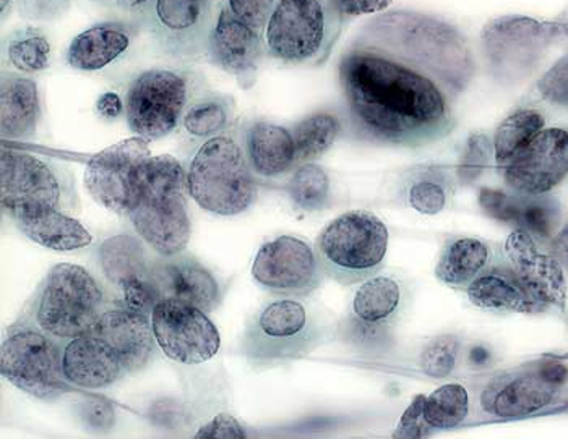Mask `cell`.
<instances>
[{
	"instance_id": "cell-1",
	"label": "cell",
	"mask_w": 568,
	"mask_h": 439,
	"mask_svg": "<svg viewBox=\"0 0 568 439\" xmlns=\"http://www.w3.org/2000/svg\"><path fill=\"white\" fill-rule=\"evenodd\" d=\"M471 42L433 13H378L354 34L338 73L353 132L369 142L426 146L454 132L475 79Z\"/></svg>"
},
{
	"instance_id": "cell-2",
	"label": "cell",
	"mask_w": 568,
	"mask_h": 439,
	"mask_svg": "<svg viewBox=\"0 0 568 439\" xmlns=\"http://www.w3.org/2000/svg\"><path fill=\"white\" fill-rule=\"evenodd\" d=\"M185 174L192 200L200 208L219 216H237L257 198L244 136L237 130H226L203 142L189 160Z\"/></svg>"
},
{
	"instance_id": "cell-3",
	"label": "cell",
	"mask_w": 568,
	"mask_h": 439,
	"mask_svg": "<svg viewBox=\"0 0 568 439\" xmlns=\"http://www.w3.org/2000/svg\"><path fill=\"white\" fill-rule=\"evenodd\" d=\"M187 174L170 154L150 160L145 182L129 213L136 234L161 256L185 251L191 241Z\"/></svg>"
},
{
	"instance_id": "cell-4",
	"label": "cell",
	"mask_w": 568,
	"mask_h": 439,
	"mask_svg": "<svg viewBox=\"0 0 568 439\" xmlns=\"http://www.w3.org/2000/svg\"><path fill=\"white\" fill-rule=\"evenodd\" d=\"M346 21L333 0H278L263 31L266 55L286 67L324 65Z\"/></svg>"
},
{
	"instance_id": "cell-5",
	"label": "cell",
	"mask_w": 568,
	"mask_h": 439,
	"mask_svg": "<svg viewBox=\"0 0 568 439\" xmlns=\"http://www.w3.org/2000/svg\"><path fill=\"white\" fill-rule=\"evenodd\" d=\"M106 310L100 284L82 266H54L37 290L27 316L59 343L90 335Z\"/></svg>"
},
{
	"instance_id": "cell-6",
	"label": "cell",
	"mask_w": 568,
	"mask_h": 439,
	"mask_svg": "<svg viewBox=\"0 0 568 439\" xmlns=\"http://www.w3.org/2000/svg\"><path fill=\"white\" fill-rule=\"evenodd\" d=\"M387 226L371 211H348L321 232L315 253L329 279L353 286L374 276L388 252Z\"/></svg>"
},
{
	"instance_id": "cell-7",
	"label": "cell",
	"mask_w": 568,
	"mask_h": 439,
	"mask_svg": "<svg viewBox=\"0 0 568 439\" xmlns=\"http://www.w3.org/2000/svg\"><path fill=\"white\" fill-rule=\"evenodd\" d=\"M197 79L192 70L153 67L132 80L125 94L129 126L146 142L164 139L181 125L182 115L195 100Z\"/></svg>"
},
{
	"instance_id": "cell-8",
	"label": "cell",
	"mask_w": 568,
	"mask_h": 439,
	"mask_svg": "<svg viewBox=\"0 0 568 439\" xmlns=\"http://www.w3.org/2000/svg\"><path fill=\"white\" fill-rule=\"evenodd\" d=\"M0 202L7 214L23 208H79L75 181L58 161L20 150H2Z\"/></svg>"
},
{
	"instance_id": "cell-9",
	"label": "cell",
	"mask_w": 568,
	"mask_h": 439,
	"mask_svg": "<svg viewBox=\"0 0 568 439\" xmlns=\"http://www.w3.org/2000/svg\"><path fill=\"white\" fill-rule=\"evenodd\" d=\"M564 38L556 21L526 16H504L490 20L481 33L487 69L504 83L521 82L545 58L547 49Z\"/></svg>"
},
{
	"instance_id": "cell-10",
	"label": "cell",
	"mask_w": 568,
	"mask_h": 439,
	"mask_svg": "<svg viewBox=\"0 0 568 439\" xmlns=\"http://www.w3.org/2000/svg\"><path fill=\"white\" fill-rule=\"evenodd\" d=\"M0 371L16 388L38 399H54L67 391L62 346L27 316L3 337Z\"/></svg>"
},
{
	"instance_id": "cell-11",
	"label": "cell",
	"mask_w": 568,
	"mask_h": 439,
	"mask_svg": "<svg viewBox=\"0 0 568 439\" xmlns=\"http://www.w3.org/2000/svg\"><path fill=\"white\" fill-rule=\"evenodd\" d=\"M221 0H153L142 34L163 58L178 62L209 58Z\"/></svg>"
},
{
	"instance_id": "cell-12",
	"label": "cell",
	"mask_w": 568,
	"mask_h": 439,
	"mask_svg": "<svg viewBox=\"0 0 568 439\" xmlns=\"http://www.w3.org/2000/svg\"><path fill=\"white\" fill-rule=\"evenodd\" d=\"M322 340L306 305L293 298L273 300L251 319L244 335V353L252 364L270 365L311 353Z\"/></svg>"
},
{
	"instance_id": "cell-13",
	"label": "cell",
	"mask_w": 568,
	"mask_h": 439,
	"mask_svg": "<svg viewBox=\"0 0 568 439\" xmlns=\"http://www.w3.org/2000/svg\"><path fill=\"white\" fill-rule=\"evenodd\" d=\"M568 381V368L560 361L536 365L497 375L484 386L479 406L496 419H520L541 412L559 399Z\"/></svg>"
},
{
	"instance_id": "cell-14",
	"label": "cell",
	"mask_w": 568,
	"mask_h": 439,
	"mask_svg": "<svg viewBox=\"0 0 568 439\" xmlns=\"http://www.w3.org/2000/svg\"><path fill=\"white\" fill-rule=\"evenodd\" d=\"M152 157L149 142L142 136L122 140L91 157L85 169V187L104 208L129 216Z\"/></svg>"
},
{
	"instance_id": "cell-15",
	"label": "cell",
	"mask_w": 568,
	"mask_h": 439,
	"mask_svg": "<svg viewBox=\"0 0 568 439\" xmlns=\"http://www.w3.org/2000/svg\"><path fill=\"white\" fill-rule=\"evenodd\" d=\"M154 339L164 356L200 365L219 354L221 337L206 312L175 298H161L152 314Z\"/></svg>"
},
{
	"instance_id": "cell-16",
	"label": "cell",
	"mask_w": 568,
	"mask_h": 439,
	"mask_svg": "<svg viewBox=\"0 0 568 439\" xmlns=\"http://www.w3.org/2000/svg\"><path fill=\"white\" fill-rule=\"evenodd\" d=\"M252 276L270 294L300 298L321 287L324 272L315 248L306 241L282 235L262 245L252 265Z\"/></svg>"
},
{
	"instance_id": "cell-17",
	"label": "cell",
	"mask_w": 568,
	"mask_h": 439,
	"mask_svg": "<svg viewBox=\"0 0 568 439\" xmlns=\"http://www.w3.org/2000/svg\"><path fill=\"white\" fill-rule=\"evenodd\" d=\"M503 169L507 187L521 195H546L568 175V132L545 129Z\"/></svg>"
},
{
	"instance_id": "cell-18",
	"label": "cell",
	"mask_w": 568,
	"mask_h": 439,
	"mask_svg": "<svg viewBox=\"0 0 568 439\" xmlns=\"http://www.w3.org/2000/svg\"><path fill=\"white\" fill-rule=\"evenodd\" d=\"M508 268L529 297L542 308L564 310L567 304V279L562 263L554 255L539 251L536 238L517 229L508 235L504 245Z\"/></svg>"
},
{
	"instance_id": "cell-19",
	"label": "cell",
	"mask_w": 568,
	"mask_h": 439,
	"mask_svg": "<svg viewBox=\"0 0 568 439\" xmlns=\"http://www.w3.org/2000/svg\"><path fill=\"white\" fill-rule=\"evenodd\" d=\"M265 55L263 34L234 19L224 7H220L210 37V62L233 75L241 88L251 90L257 82L258 70Z\"/></svg>"
},
{
	"instance_id": "cell-20",
	"label": "cell",
	"mask_w": 568,
	"mask_h": 439,
	"mask_svg": "<svg viewBox=\"0 0 568 439\" xmlns=\"http://www.w3.org/2000/svg\"><path fill=\"white\" fill-rule=\"evenodd\" d=\"M402 284L390 276L363 280L353 298L351 337L359 344H378L388 337L390 325L402 310Z\"/></svg>"
},
{
	"instance_id": "cell-21",
	"label": "cell",
	"mask_w": 568,
	"mask_h": 439,
	"mask_svg": "<svg viewBox=\"0 0 568 439\" xmlns=\"http://www.w3.org/2000/svg\"><path fill=\"white\" fill-rule=\"evenodd\" d=\"M93 333L118 354L128 374L145 367L153 356L156 339L152 318L131 310L125 304L106 307Z\"/></svg>"
},
{
	"instance_id": "cell-22",
	"label": "cell",
	"mask_w": 568,
	"mask_h": 439,
	"mask_svg": "<svg viewBox=\"0 0 568 439\" xmlns=\"http://www.w3.org/2000/svg\"><path fill=\"white\" fill-rule=\"evenodd\" d=\"M478 200L487 216L528 232L539 241L552 238L559 224V205L545 195H521L517 192L483 188Z\"/></svg>"
},
{
	"instance_id": "cell-23",
	"label": "cell",
	"mask_w": 568,
	"mask_h": 439,
	"mask_svg": "<svg viewBox=\"0 0 568 439\" xmlns=\"http://www.w3.org/2000/svg\"><path fill=\"white\" fill-rule=\"evenodd\" d=\"M153 277L163 298H175L203 312H213L220 305L219 280L191 256H163L153 263Z\"/></svg>"
},
{
	"instance_id": "cell-24",
	"label": "cell",
	"mask_w": 568,
	"mask_h": 439,
	"mask_svg": "<svg viewBox=\"0 0 568 439\" xmlns=\"http://www.w3.org/2000/svg\"><path fill=\"white\" fill-rule=\"evenodd\" d=\"M62 370L69 385L85 389L108 388L125 374L118 354L94 333L64 343Z\"/></svg>"
},
{
	"instance_id": "cell-25",
	"label": "cell",
	"mask_w": 568,
	"mask_h": 439,
	"mask_svg": "<svg viewBox=\"0 0 568 439\" xmlns=\"http://www.w3.org/2000/svg\"><path fill=\"white\" fill-rule=\"evenodd\" d=\"M43 118L40 84L24 73L2 70L0 79V132L6 140H31Z\"/></svg>"
},
{
	"instance_id": "cell-26",
	"label": "cell",
	"mask_w": 568,
	"mask_h": 439,
	"mask_svg": "<svg viewBox=\"0 0 568 439\" xmlns=\"http://www.w3.org/2000/svg\"><path fill=\"white\" fill-rule=\"evenodd\" d=\"M139 34V30L124 21L93 24L73 38L67 49L65 61L72 69L98 72L124 58Z\"/></svg>"
},
{
	"instance_id": "cell-27",
	"label": "cell",
	"mask_w": 568,
	"mask_h": 439,
	"mask_svg": "<svg viewBox=\"0 0 568 439\" xmlns=\"http://www.w3.org/2000/svg\"><path fill=\"white\" fill-rule=\"evenodd\" d=\"M245 156L255 177L275 181L296 169L297 153L293 130L268 121L252 122L242 133Z\"/></svg>"
},
{
	"instance_id": "cell-28",
	"label": "cell",
	"mask_w": 568,
	"mask_h": 439,
	"mask_svg": "<svg viewBox=\"0 0 568 439\" xmlns=\"http://www.w3.org/2000/svg\"><path fill=\"white\" fill-rule=\"evenodd\" d=\"M9 216L30 241L49 251H80L93 242L90 232L79 221L67 216L64 211L23 208L13 211Z\"/></svg>"
},
{
	"instance_id": "cell-29",
	"label": "cell",
	"mask_w": 568,
	"mask_h": 439,
	"mask_svg": "<svg viewBox=\"0 0 568 439\" xmlns=\"http://www.w3.org/2000/svg\"><path fill=\"white\" fill-rule=\"evenodd\" d=\"M469 302L483 310L535 314L545 312L521 286L514 272L505 266H489L466 287Z\"/></svg>"
},
{
	"instance_id": "cell-30",
	"label": "cell",
	"mask_w": 568,
	"mask_h": 439,
	"mask_svg": "<svg viewBox=\"0 0 568 439\" xmlns=\"http://www.w3.org/2000/svg\"><path fill=\"white\" fill-rule=\"evenodd\" d=\"M489 245L479 238H455L442 252L436 266V276L445 286L466 289L476 277L490 266Z\"/></svg>"
},
{
	"instance_id": "cell-31",
	"label": "cell",
	"mask_w": 568,
	"mask_h": 439,
	"mask_svg": "<svg viewBox=\"0 0 568 439\" xmlns=\"http://www.w3.org/2000/svg\"><path fill=\"white\" fill-rule=\"evenodd\" d=\"M52 55H54L52 42L40 27L24 24L3 34V69L10 67L13 72L34 75L51 67Z\"/></svg>"
},
{
	"instance_id": "cell-32",
	"label": "cell",
	"mask_w": 568,
	"mask_h": 439,
	"mask_svg": "<svg viewBox=\"0 0 568 439\" xmlns=\"http://www.w3.org/2000/svg\"><path fill=\"white\" fill-rule=\"evenodd\" d=\"M101 266L108 279L118 287L128 286L143 277L153 276V265L149 262L142 244L128 234L108 238L100 248Z\"/></svg>"
},
{
	"instance_id": "cell-33",
	"label": "cell",
	"mask_w": 568,
	"mask_h": 439,
	"mask_svg": "<svg viewBox=\"0 0 568 439\" xmlns=\"http://www.w3.org/2000/svg\"><path fill=\"white\" fill-rule=\"evenodd\" d=\"M234 121L233 98L224 94H202L195 98L182 115L181 126L192 140H206L231 129Z\"/></svg>"
},
{
	"instance_id": "cell-34",
	"label": "cell",
	"mask_w": 568,
	"mask_h": 439,
	"mask_svg": "<svg viewBox=\"0 0 568 439\" xmlns=\"http://www.w3.org/2000/svg\"><path fill=\"white\" fill-rule=\"evenodd\" d=\"M546 129V119L536 109H518L497 126L494 135V160L499 167L514 160L525 146Z\"/></svg>"
},
{
	"instance_id": "cell-35",
	"label": "cell",
	"mask_w": 568,
	"mask_h": 439,
	"mask_svg": "<svg viewBox=\"0 0 568 439\" xmlns=\"http://www.w3.org/2000/svg\"><path fill=\"white\" fill-rule=\"evenodd\" d=\"M342 121L332 112H315L293 129L297 163L318 160L333 146L342 133Z\"/></svg>"
},
{
	"instance_id": "cell-36",
	"label": "cell",
	"mask_w": 568,
	"mask_h": 439,
	"mask_svg": "<svg viewBox=\"0 0 568 439\" xmlns=\"http://www.w3.org/2000/svg\"><path fill=\"white\" fill-rule=\"evenodd\" d=\"M471 409L468 389L458 382L440 386L424 400V420L429 430H450L468 419Z\"/></svg>"
},
{
	"instance_id": "cell-37",
	"label": "cell",
	"mask_w": 568,
	"mask_h": 439,
	"mask_svg": "<svg viewBox=\"0 0 568 439\" xmlns=\"http://www.w3.org/2000/svg\"><path fill=\"white\" fill-rule=\"evenodd\" d=\"M286 190L294 205L308 213L324 210L329 202L328 174L314 163L301 164L293 171Z\"/></svg>"
},
{
	"instance_id": "cell-38",
	"label": "cell",
	"mask_w": 568,
	"mask_h": 439,
	"mask_svg": "<svg viewBox=\"0 0 568 439\" xmlns=\"http://www.w3.org/2000/svg\"><path fill=\"white\" fill-rule=\"evenodd\" d=\"M447 181L440 172L429 171L417 175L408 188V203L417 213L434 216L442 213L448 205Z\"/></svg>"
},
{
	"instance_id": "cell-39",
	"label": "cell",
	"mask_w": 568,
	"mask_h": 439,
	"mask_svg": "<svg viewBox=\"0 0 568 439\" xmlns=\"http://www.w3.org/2000/svg\"><path fill=\"white\" fill-rule=\"evenodd\" d=\"M459 340L455 336H440L430 340L420 354L424 374L433 378H447L457 368Z\"/></svg>"
},
{
	"instance_id": "cell-40",
	"label": "cell",
	"mask_w": 568,
	"mask_h": 439,
	"mask_svg": "<svg viewBox=\"0 0 568 439\" xmlns=\"http://www.w3.org/2000/svg\"><path fill=\"white\" fill-rule=\"evenodd\" d=\"M494 157V143L484 133H473L466 142L458 164V178L465 184H473L489 167Z\"/></svg>"
},
{
	"instance_id": "cell-41",
	"label": "cell",
	"mask_w": 568,
	"mask_h": 439,
	"mask_svg": "<svg viewBox=\"0 0 568 439\" xmlns=\"http://www.w3.org/2000/svg\"><path fill=\"white\" fill-rule=\"evenodd\" d=\"M276 2L278 0H221V7H224L234 19L263 34Z\"/></svg>"
},
{
	"instance_id": "cell-42",
	"label": "cell",
	"mask_w": 568,
	"mask_h": 439,
	"mask_svg": "<svg viewBox=\"0 0 568 439\" xmlns=\"http://www.w3.org/2000/svg\"><path fill=\"white\" fill-rule=\"evenodd\" d=\"M536 88L547 103L568 108V54L547 70Z\"/></svg>"
},
{
	"instance_id": "cell-43",
	"label": "cell",
	"mask_w": 568,
	"mask_h": 439,
	"mask_svg": "<svg viewBox=\"0 0 568 439\" xmlns=\"http://www.w3.org/2000/svg\"><path fill=\"white\" fill-rule=\"evenodd\" d=\"M101 10L111 16L112 20L132 24L142 34L143 21L146 19L153 0H91Z\"/></svg>"
},
{
	"instance_id": "cell-44",
	"label": "cell",
	"mask_w": 568,
	"mask_h": 439,
	"mask_svg": "<svg viewBox=\"0 0 568 439\" xmlns=\"http://www.w3.org/2000/svg\"><path fill=\"white\" fill-rule=\"evenodd\" d=\"M73 0H16V10L22 19L48 23L64 17Z\"/></svg>"
},
{
	"instance_id": "cell-45",
	"label": "cell",
	"mask_w": 568,
	"mask_h": 439,
	"mask_svg": "<svg viewBox=\"0 0 568 439\" xmlns=\"http://www.w3.org/2000/svg\"><path fill=\"white\" fill-rule=\"evenodd\" d=\"M424 400H426V396L423 395L413 400L412 406L403 414L394 438H420L429 433V427L424 420Z\"/></svg>"
},
{
	"instance_id": "cell-46",
	"label": "cell",
	"mask_w": 568,
	"mask_h": 439,
	"mask_svg": "<svg viewBox=\"0 0 568 439\" xmlns=\"http://www.w3.org/2000/svg\"><path fill=\"white\" fill-rule=\"evenodd\" d=\"M197 439H242L245 438L244 428L241 427L240 421L234 419L233 416L227 414H220L213 417L209 423L200 428L199 433L195 435Z\"/></svg>"
},
{
	"instance_id": "cell-47",
	"label": "cell",
	"mask_w": 568,
	"mask_h": 439,
	"mask_svg": "<svg viewBox=\"0 0 568 439\" xmlns=\"http://www.w3.org/2000/svg\"><path fill=\"white\" fill-rule=\"evenodd\" d=\"M80 416L94 430H110L115 420V412L111 404L100 399L85 400L80 406Z\"/></svg>"
},
{
	"instance_id": "cell-48",
	"label": "cell",
	"mask_w": 568,
	"mask_h": 439,
	"mask_svg": "<svg viewBox=\"0 0 568 439\" xmlns=\"http://www.w3.org/2000/svg\"><path fill=\"white\" fill-rule=\"evenodd\" d=\"M392 2L394 0H333L336 9L346 20L387 12Z\"/></svg>"
},
{
	"instance_id": "cell-49",
	"label": "cell",
	"mask_w": 568,
	"mask_h": 439,
	"mask_svg": "<svg viewBox=\"0 0 568 439\" xmlns=\"http://www.w3.org/2000/svg\"><path fill=\"white\" fill-rule=\"evenodd\" d=\"M124 103H122L121 96L114 91H106V93L101 94L100 100L97 103L98 114L103 119H108V121H112V119H118L119 115L124 111Z\"/></svg>"
},
{
	"instance_id": "cell-50",
	"label": "cell",
	"mask_w": 568,
	"mask_h": 439,
	"mask_svg": "<svg viewBox=\"0 0 568 439\" xmlns=\"http://www.w3.org/2000/svg\"><path fill=\"white\" fill-rule=\"evenodd\" d=\"M552 255L562 263L564 268L568 265V224L552 241Z\"/></svg>"
},
{
	"instance_id": "cell-51",
	"label": "cell",
	"mask_w": 568,
	"mask_h": 439,
	"mask_svg": "<svg viewBox=\"0 0 568 439\" xmlns=\"http://www.w3.org/2000/svg\"><path fill=\"white\" fill-rule=\"evenodd\" d=\"M13 9H16V0H0V20L6 23V20L12 16Z\"/></svg>"
},
{
	"instance_id": "cell-52",
	"label": "cell",
	"mask_w": 568,
	"mask_h": 439,
	"mask_svg": "<svg viewBox=\"0 0 568 439\" xmlns=\"http://www.w3.org/2000/svg\"><path fill=\"white\" fill-rule=\"evenodd\" d=\"M557 23L562 28L564 38H568V9L560 16V19H557Z\"/></svg>"
},
{
	"instance_id": "cell-53",
	"label": "cell",
	"mask_w": 568,
	"mask_h": 439,
	"mask_svg": "<svg viewBox=\"0 0 568 439\" xmlns=\"http://www.w3.org/2000/svg\"><path fill=\"white\" fill-rule=\"evenodd\" d=\"M567 269H568V265H567Z\"/></svg>"
}]
</instances>
